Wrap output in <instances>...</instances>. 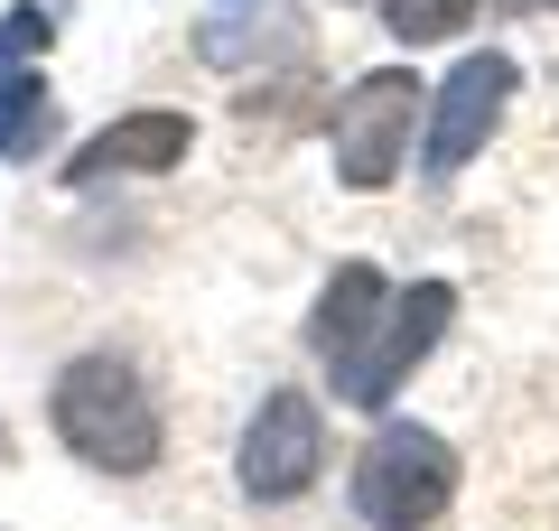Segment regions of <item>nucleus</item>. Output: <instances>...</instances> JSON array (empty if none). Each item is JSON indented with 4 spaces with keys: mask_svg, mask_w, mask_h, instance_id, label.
<instances>
[{
    "mask_svg": "<svg viewBox=\"0 0 559 531\" xmlns=\"http://www.w3.org/2000/svg\"><path fill=\"white\" fill-rule=\"evenodd\" d=\"M419 113H429V94H419V75H401V66H364L355 84H336V103H326L336 187H355V197L401 187V168H411V150H419Z\"/></svg>",
    "mask_w": 559,
    "mask_h": 531,
    "instance_id": "obj_3",
    "label": "nucleus"
},
{
    "mask_svg": "<svg viewBox=\"0 0 559 531\" xmlns=\"http://www.w3.org/2000/svg\"><path fill=\"white\" fill-rule=\"evenodd\" d=\"M495 10H513V20H532V10H559V0H495Z\"/></svg>",
    "mask_w": 559,
    "mask_h": 531,
    "instance_id": "obj_12",
    "label": "nucleus"
},
{
    "mask_svg": "<svg viewBox=\"0 0 559 531\" xmlns=\"http://www.w3.org/2000/svg\"><path fill=\"white\" fill-rule=\"evenodd\" d=\"M513 84H522V66L503 57V47H476V57H457L439 75V94L419 113V177H429V187H457V177L476 168V150L503 131V113H513Z\"/></svg>",
    "mask_w": 559,
    "mask_h": 531,
    "instance_id": "obj_4",
    "label": "nucleus"
},
{
    "mask_svg": "<svg viewBox=\"0 0 559 531\" xmlns=\"http://www.w3.org/2000/svg\"><path fill=\"white\" fill-rule=\"evenodd\" d=\"M382 308H392V280H382V261H336V271H326L318 308H308V354L326 364V382H345L364 354H373Z\"/></svg>",
    "mask_w": 559,
    "mask_h": 531,
    "instance_id": "obj_8",
    "label": "nucleus"
},
{
    "mask_svg": "<svg viewBox=\"0 0 559 531\" xmlns=\"http://www.w3.org/2000/svg\"><path fill=\"white\" fill-rule=\"evenodd\" d=\"M47 140H57V94H47V75H38V66L0 75V168L38 158Z\"/></svg>",
    "mask_w": 559,
    "mask_h": 531,
    "instance_id": "obj_9",
    "label": "nucleus"
},
{
    "mask_svg": "<svg viewBox=\"0 0 559 531\" xmlns=\"http://www.w3.org/2000/svg\"><path fill=\"white\" fill-rule=\"evenodd\" d=\"M448 327H457V280H411V290H392L373 354H364L355 374L336 382V401H355V411H392L401 382H411L419 364L448 345Z\"/></svg>",
    "mask_w": 559,
    "mask_h": 531,
    "instance_id": "obj_6",
    "label": "nucleus"
},
{
    "mask_svg": "<svg viewBox=\"0 0 559 531\" xmlns=\"http://www.w3.org/2000/svg\"><path fill=\"white\" fill-rule=\"evenodd\" d=\"M224 10H242V0H224Z\"/></svg>",
    "mask_w": 559,
    "mask_h": 531,
    "instance_id": "obj_14",
    "label": "nucleus"
},
{
    "mask_svg": "<svg viewBox=\"0 0 559 531\" xmlns=\"http://www.w3.org/2000/svg\"><path fill=\"white\" fill-rule=\"evenodd\" d=\"M47 47H57V10H38V0H20V10L0 20V75H20V66H38Z\"/></svg>",
    "mask_w": 559,
    "mask_h": 531,
    "instance_id": "obj_11",
    "label": "nucleus"
},
{
    "mask_svg": "<svg viewBox=\"0 0 559 531\" xmlns=\"http://www.w3.org/2000/svg\"><path fill=\"white\" fill-rule=\"evenodd\" d=\"M47 429H57V448L75 457V467H94V475H150L168 457L159 392H150V374H140L131 354H112V345L57 364V382H47Z\"/></svg>",
    "mask_w": 559,
    "mask_h": 531,
    "instance_id": "obj_1",
    "label": "nucleus"
},
{
    "mask_svg": "<svg viewBox=\"0 0 559 531\" xmlns=\"http://www.w3.org/2000/svg\"><path fill=\"white\" fill-rule=\"evenodd\" d=\"M457 448L439 429H419V420H382L373 438L355 448V475H345V504H355L364 531H429L448 522L457 504Z\"/></svg>",
    "mask_w": 559,
    "mask_h": 531,
    "instance_id": "obj_2",
    "label": "nucleus"
},
{
    "mask_svg": "<svg viewBox=\"0 0 559 531\" xmlns=\"http://www.w3.org/2000/svg\"><path fill=\"white\" fill-rule=\"evenodd\" d=\"M476 10L485 0H382V28H392L401 47H448V38L476 28Z\"/></svg>",
    "mask_w": 559,
    "mask_h": 531,
    "instance_id": "obj_10",
    "label": "nucleus"
},
{
    "mask_svg": "<svg viewBox=\"0 0 559 531\" xmlns=\"http://www.w3.org/2000/svg\"><path fill=\"white\" fill-rule=\"evenodd\" d=\"M10 457H20V448H10V420H0V467H10Z\"/></svg>",
    "mask_w": 559,
    "mask_h": 531,
    "instance_id": "obj_13",
    "label": "nucleus"
},
{
    "mask_svg": "<svg viewBox=\"0 0 559 531\" xmlns=\"http://www.w3.org/2000/svg\"><path fill=\"white\" fill-rule=\"evenodd\" d=\"M318 475H326V411L299 392V382H271V392H261V411L242 420L234 485L252 494V504H299Z\"/></svg>",
    "mask_w": 559,
    "mask_h": 531,
    "instance_id": "obj_5",
    "label": "nucleus"
},
{
    "mask_svg": "<svg viewBox=\"0 0 559 531\" xmlns=\"http://www.w3.org/2000/svg\"><path fill=\"white\" fill-rule=\"evenodd\" d=\"M187 150H197V121L168 113V103H140V113L103 121L66 158V187H94V177H168V168H187Z\"/></svg>",
    "mask_w": 559,
    "mask_h": 531,
    "instance_id": "obj_7",
    "label": "nucleus"
}]
</instances>
